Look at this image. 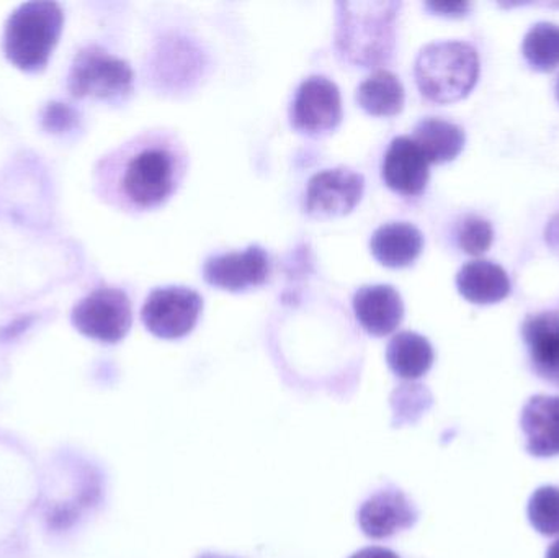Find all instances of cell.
<instances>
[{
    "label": "cell",
    "mask_w": 559,
    "mask_h": 558,
    "mask_svg": "<svg viewBox=\"0 0 559 558\" xmlns=\"http://www.w3.org/2000/svg\"><path fill=\"white\" fill-rule=\"evenodd\" d=\"M426 7L439 15L460 16L465 15L472 5L468 2H427Z\"/></svg>",
    "instance_id": "25"
},
{
    "label": "cell",
    "mask_w": 559,
    "mask_h": 558,
    "mask_svg": "<svg viewBox=\"0 0 559 558\" xmlns=\"http://www.w3.org/2000/svg\"><path fill=\"white\" fill-rule=\"evenodd\" d=\"M417 87L437 104L462 100L475 87L479 58L468 43H430L420 49L414 66Z\"/></svg>",
    "instance_id": "3"
},
{
    "label": "cell",
    "mask_w": 559,
    "mask_h": 558,
    "mask_svg": "<svg viewBox=\"0 0 559 558\" xmlns=\"http://www.w3.org/2000/svg\"><path fill=\"white\" fill-rule=\"evenodd\" d=\"M416 520L413 503L397 490L373 495L358 513V524L371 539H386L400 531L409 530Z\"/></svg>",
    "instance_id": "12"
},
{
    "label": "cell",
    "mask_w": 559,
    "mask_h": 558,
    "mask_svg": "<svg viewBox=\"0 0 559 558\" xmlns=\"http://www.w3.org/2000/svg\"><path fill=\"white\" fill-rule=\"evenodd\" d=\"M354 310L358 323L373 336L393 333L404 318L400 292L391 285H365L354 295Z\"/></svg>",
    "instance_id": "13"
},
{
    "label": "cell",
    "mask_w": 559,
    "mask_h": 558,
    "mask_svg": "<svg viewBox=\"0 0 559 558\" xmlns=\"http://www.w3.org/2000/svg\"><path fill=\"white\" fill-rule=\"evenodd\" d=\"M187 170L189 151L176 131H144L111 159L115 199L136 212L157 209L179 190Z\"/></svg>",
    "instance_id": "1"
},
{
    "label": "cell",
    "mask_w": 559,
    "mask_h": 558,
    "mask_svg": "<svg viewBox=\"0 0 559 558\" xmlns=\"http://www.w3.org/2000/svg\"><path fill=\"white\" fill-rule=\"evenodd\" d=\"M134 74L124 59L100 46H87L75 55L69 71L68 88L72 97L121 100L133 91Z\"/></svg>",
    "instance_id": "5"
},
{
    "label": "cell",
    "mask_w": 559,
    "mask_h": 558,
    "mask_svg": "<svg viewBox=\"0 0 559 558\" xmlns=\"http://www.w3.org/2000/svg\"><path fill=\"white\" fill-rule=\"evenodd\" d=\"M64 13L56 2H26L13 10L5 23L3 52L16 68L41 71L58 45Z\"/></svg>",
    "instance_id": "4"
},
{
    "label": "cell",
    "mask_w": 559,
    "mask_h": 558,
    "mask_svg": "<svg viewBox=\"0 0 559 558\" xmlns=\"http://www.w3.org/2000/svg\"><path fill=\"white\" fill-rule=\"evenodd\" d=\"M203 298L192 288L164 287L151 292L141 318L150 333L160 340H179L195 328Z\"/></svg>",
    "instance_id": "7"
},
{
    "label": "cell",
    "mask_w": 559,
    "mask_h": 558,
    "mask_svg": "<svg viewBox=\"0 0 559 558\" xmlns=\"http://www.w3.org/2000/svg\"><path fill=\"white\" fill-rule=\"evenodd\" d=\"M271 258L261 246H249L241 252L212 256L203 265V277L213 287L241 292L267 282Z\"/></svg>",
    "instance_id": "10"
},
{
    "label": "cell",
    "mask_w": 559,
    "mask_h": 558,
    "mask_svg": "<svg viewBox=\"0 0 559 558\" xmlns=\"http://www.w3.org/2000/svg\"><path fill=\"white\" fill-rule=\"evenodd\" d=\"M396 2H338L335 48L352 64H381L390 59L396 36Z\"/></svg>",
    "instance_id": "2"
},
{
    "label": "cell",
    "mask_w": 559,
    "mask_h": 558,
    "mask_svg": "<svg viewBox=\"0 0 559 558\" xmlns=\"http://www.w3.org/2000/svg\"><path fill=\"white\" fill-rule=\"evenodd\" d=\"M525 449L534 458L559 455V396L537 395L522 409Z\"/></svg>",
    "instance_id": "14"
},
{
    "label": "cell",
    "mask_w": 559,
    "mask_h": 558,
    "mask_svg": "<svg viewBox=\"0 0 559 558\" xmlns=\"http://www.w3.org/2000/svg\"><path fill=\"white\" fill-rule=\"evenodd\" d=\"M423 248V233L406 222L386 223L374 229L370 239L371 254L380 264L391 269L413 264L419 258Z\"/></svg>",
    "instance_id": "16"
},
{
    "label": "cell",
    "mask_w": 559,
    "mask_h": 558,
    "mask_svg": "<svg viewBox=\"0 0 559 558\" xmlns=\"http://www.w3.org/2000/svg\"><path fill=\"white\" fill-rule=\"evenodd\" d=\"M433 357L432 344L411 331L396 334L388 344V366L404 380H416L426 376L432 367Z\"/></svg>",
    "instance_id": "19"
},
{
    "label": "cell",
    "mask_w": 559,
    "mask_h": 558,
    "mask_svg": "<svg viewBox=\"0 0 559 558\" xmlns=\"http://www.w3.org/2000/svg\"><path fill=\"white\" fill-rule=\"evenodd\" d=\"M492 226L479 216H466L459 228V246L469 256H481L491 248Z\"/></svg>",
    "instance_id": "23"
},
{
    "label": "cell",
    "mask_w": 559,
    "mask_h": 558,
    "mask_svg": "<svg viewBox=\"0 0 559 558\" xmlns=\"http://www.w3.org/2000/svg\"><path fill=\"white\" fill-rule=\"evenodd\" d=\"M199 558H219V557H213V556H202V557H199Z\"/></svg>",
    "instance_id": "29"
},
{
    "label": "cell",
    "mask_w": 559,
    "mask_h": 558,
    "mask_svg": "<svg viewBox=\"0 0 559 558\" xmlns=\"http://www.w3.org/2000/svg\"><path fill=\"white\" fill-rule=\"evenodd\" d=\"M404 87L400 78L386 69L373 72L357 88V102L374 117H393L404 107Z\"/></svg>",
    "instance_id": "20"
},
{
    "label": "cell",
    "mask_w": 559,
    "mask_h": 558,
    "mask_svg": "<svg viewBox=\"0 0 559 558\" xmlns=\"http://www.w3.org/2000/svg\"><path fill=\"white\" fill-rule=\"evenodd\" d=\"M528 520L535 531L544 536L559 534V488L542 487L528 501Z\"/></svg>",
    "instance_id": "22"
},
{
    "label": "cell",
    "mask_w": 559,
    "mask_h": 558,
    "mask_svg": "<svg viewBox=\"0 0 559 558\" xmlns=\"http://www.w3.org/2000/svg\"><path fill=\"white\" fill-rule=\"evenodd\" d=\"M532 367L540 379L559 387V313L531 314L522 324Z\"/></svg>",
    "instance_id": "15"
},
{
    "label": "cell",
    "mask_w": 559,
    "mask_h": 558,
    "mask_svg": "<svg viewBox=\"0 0 559 558\" xmlns=\"http://www.w3.org/2000/svg\"><path fill=\"white\" fill-rule=\"evenodd\" d=\"M456 288L472 304L492 305L511 294V281L501 265L489 261H473L460 269Z\"/></svg>",
    "instance_id": "17"
},
{
    "label": "cell",
    "mask_w": 559,
    "mask_h": 558,
    "mask_svg": "<svg viewBox=\"0 0 559 558\" xmlns=\"http://www.w3.org/2000/svg\"><path fill=\"white\" fill-rule=\"evenodd\" d=\"M557 97H558V100H559V78H558V82H557Z\"/></svg>",
    "instance_id": "28"
},
{
    "label": "cell",
    "mask_w": 559,
    "mask_h": 558,
    "mask_svg": "<svg viewBox=\"0 0 559 558\" xmlns=\"http://www.w3.org/2000/svg\"><path fill=\"white\" fill-rule=\"evenodd\" d=\"M72 324L79 333L102 343L123 340L133 323L128 295L120 288H98L82 298L72 310Z\"/></svg>",
    "instance_id": "6"
},
{
    "label": "cell",
    "mask_w": 559,
    "mask_h": 558,
    "mask_svg": "<svg viewBox=\"0 0 559 558\" xmlns=\"http://www.w3.org/2000/svg\"><path fill=\"white\" fill-rule=\"evenodd\" d=\"M414 141L429 164L450 163L465 147V131L452 121L427 117L414 128Z\"/></svg>",
    "instance_id": "18"
},
{
    "label": "cell",
    "mask_w": 559,
    "mask_h": 558,
    "mask_svg": "<svg viewBox=\"0 0 559 558\" xmlns=\"http://www.w3.org/2000/svg\"><path fill=\"white\" fill-rule=\"evenodd\" d=\"M547 558H559V539L557 543L551 544V547L547 553Z\"/></svg>",
    "instance_id": "27"
},
{
    "label": "cell",
    "mask_w": 559,
    "mask_h": 558,
    "mask_svg": "<svg viewBox=\"0 0 559 558\" xmlns=\"http://www.w3.org/2000/svg\"><path fill=\"white\" fill-rule=\"evenodd\" d=\"M350 558H400L396 554L391 553L388 549H381V547H368V549L360 550V553L354 554Z\"/></svg>",
    "instance_id": "26"
},
{
    "label": "cell",
    "mask_w": 559,
    "mask_h": 558,
    "mask_svg": "<svg viewBox=\"0 0 559 558\" xmlns=\"http://www.w3.org/2000/svg\"><path fill=\"white\" fill-rule=\"evenodd\" d=\"M381 176L394 192L406 197L420 195L429 182V161L413 138L397 136L384 154Z\"/></svg>",
    "instance_id": "11"
},
{
    "label": "cell",
    "mask_w": 559,
    "mask_h": 558,
    "mask_svg": "<svg viewBox=\"0 0 559 558\" xmlns=\"http://www.w3.org/2000/svg\"><path fill=\"white\" fill-rule=\"evenodd\" d=\"M75 118H78V115H75L71 107L52 102V104H48V107L45 108L43 124H45L46 130L61 133V131L74 127Z\"/></svg>",
    "instance_id": "24"
},
{
    "label": "cell",
    "mask_w": 559,
    "mask_h": 558,
    "mask_svg": "<svg viewBox=\"0 0 559 558\" xmlns=\"http://www.w3.org/2000/svg\"><path fill=\"white\" fill-rule=\"evenodd\" d=\"M364 190V176L350 167L322 170L306 187V212L314 218L347 215L360 202Z\"/></svg>",
    "instance_id": "8"
},
{
    "label": "cell",
    "mask_w": 559,
    "mask_h": 558,
    "mask_svg": "<svg viewBox=\"0 0 559 558\" xmlns=\"http://www.w3.org/2000/svg\"><path fill=\"white\" fill-rule=\"evenodd\" d=\"M293 128L308 134L334 130L342 120L341 92L331 79L311 75L301 82L289 108Z\"/></svg>",
    "instance_id": "9"
},
{
    "label": "cell",
    "mask_w": 559,
    "mask_h": 558,
    "mask_svg": "<svg viewBox=\"0 0 559 558\" xmlns=\"http://www.w3.org/2000/svg\"><path fill=\"white\" fill-rule=\"evenodd\" d=\"M522 52L537 71H554L559 66V25L542 22L532 26L524 38Z\"/></svg>",
    "instance_id": "21"
}]
</instances>
